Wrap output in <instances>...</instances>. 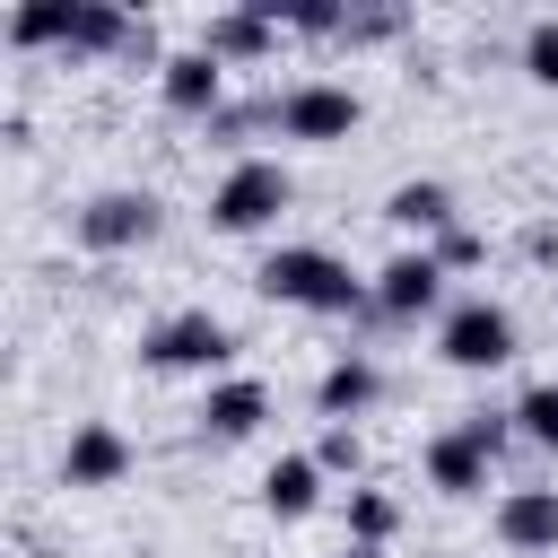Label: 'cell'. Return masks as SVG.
Wrapping results in <instances>:
<instances>
[{
  "label": "cell",
  "mask_w": 558,
  "mask_h": 558,
  "mask_svg": "<svg viewBox=\"0 0 558 558\" xmlns=\"http://www.w3.org/2000/svg\"><path fill=\"white\" fill-rule=\"evenodd\" d=\"M401 532V497L392 488H375V480H357L349 497H340V541H366V549H384Z\"/></svg>",
  "instance_id": "18"
},
{
  "label": "cell",
  "mask_w": 558,
  "mask_h": 558,
  "mask_svg": "<svg viewBox=\"0 0 558 558\" xmlns=\"http://www.w3.org/2000/svg\"><path fill=\"white\" fill-rule=\"evenodd\" d=\"M262 131H279V87H262V96H227V105L201 122V140H209V148H235V157H262V148H253Z\"/></svg>",
  "instance_id": "17"
},
{
  "label": "cell",
  "mask_w": 558,
  "mask_h": 558,
  "mask_svg": "<svg viewBox=\"0 0 558 558\" xmlns=\"http://www.w3.org/2000/svg\"><path fill=\"white\" fill-rule=\"evenodd\" d=\"M506 410H514V436H523V445H541V453H558V375H541V384H523V392H514Z\"/></svg>",
  "instance_id": "20"
},
{
  "label": "cell",
  "mask_w": 558,
  "mask_h": 558,
  "mask_svg": "<svg viewBox=\"0 0 558 558\" xmlns=\"http://www.w3.org/2000/svg\"><path fill=\"white\" fill-rule=\"evenodd\" d=\"M357 122H366V96L349 78H288L279 87V140H296V148H340Z\"/></svg>",
  "instance_id": "7"
},
{
  "label": "cell",
  "mask_w": 558,
  "mask_h": 558,
  "mask_svg": "<svg viewBox=\"0 0 558 558\" xmlns=\"http://www.w3.org/2000/svg\"><path fill=\"white\" fill-rule=\"evenodd\" d=\"M305 453H314L331 480H349V488H357V471H366V436H357V427H323Z\"/></svg>",
  "instance_id": "23"
},
{
  "label": "cell",
  "mask_w": 558,
  "mask_h": 558,
  "mask_svg": "<svg viewBox=\"0 0 558 558\" xmlns=\"http://www.w3.org/2000/svg\"><path fill=\"white\" fill-rule=\"evenodd\" d=\"M157 105H166L174 122H209V113L227 105V61H209L201 44L166 52V61H157Z\"/></svg>",
  "instance_id": "11"
},
{
  "label": "cell",
  "mask_w": 558,
  "mask_h": 558,
  "mask_svg": "<svg viewBox=\"0 0 558 558\" xmlns=\"http://www.w3.org/2000/svg\"><path fill=\"white\" fill-rule=\"evenodd\" d=\"M340 558H384V549H366V541H340Z\"/></svg>",
  "instance_id": "27"
},
{
  "label": "cell",
  "mask_w": 558,
  "mask_h": 558,
  "mask_svg": "<svg viewBox=\"0 0 558 558\" xmlns=\"http://www.w3.org/2000/svg\"><path fill=\"white\" fill-rule=\"evenodd\" d=\"M70 17H78V0H17L9 9V44L17 52H70Z\"/></svg>",
  "instance_id": "19"
},
{
  "label": "cell",
  "mask_w": 558,
  "mask_h": 558,
  "mask_svg": "<svg viewBox=\"0 0 558 558\" xmlns=\"http://www.w3.org/2000/svg\"><path fill=\"white\" fill-rule=\"evenodd\" d=\"M296 209V174L279 166V157H235L218 183H209V227L218 235H262V227H279Z\"/></svg>",
  "instance_id": "5"
},
{
  "label": "cell",
  "mask_w": 558,
  "mask_h": 558,
  "mask_svg": "<svg viewBox=\"0 0 558 558\" xmlns=\"http://www.w3.org/2000/svg\"><path fill=\"white\" fill-rule=\"evenodd\" d=\"M140 366L148 375H209L218 384L235 366V323L209 314V305H174V314H157L140 331Z\"/></svg>",
  "instance_id": "4"
},
{
  "label": "cell",
  "mask_w": 558,
  "mask_h": 558,
  "mask_svg": "<svg viewBox=\"0 0 558 558\" xmlns=\"http://www.w3.org/2000/svg\"><path fill=\"white\" fill-rule=\"evenodd\" d=\"M453 218H462V201H453V183H436V174H410V183L384 192V227H401L410 244H436Z\"/></svg>",
  "instance_id": "15"
},
{
  "label": "cell",
  "mask_w": 558,
  "mask_h": 558,
  "mask_svg": "<svg viewBox=\"0 0 558 558\" xmlns=\"http://www.w3.org/2000/svg\"><path fill=\"white\" fill-rule=\"evenodd\" d=\"M279 26L305 44H340L349 35V0H279Z\"/></svg>",
  "instance_id": "21"
},
{
  "label": "cell",
  "mask_w": 558,
  "mask_h": 558,
  "mask_svg": "<svg viewBox=\"0 0 558 558\" xmlns=\"http://www.w3.org/2000/svg\"><path fill=\"white\" fill-rule=\"evenodd\" d=\"M523 262L532 270H558V218H532L523 227Z\"/></svg>",
  "instance_id": "26"
},
{
  "label": "cell",
  "mask_w": 558,
  "mask_h": 558,
  "mask_svg": "<svg viewBox=\"0 0 558 558\" xmlns=\"http://www.w3.org/2000/svg\"><path fill=\"white\" fill-rule=\"evenodd\" d=\"M131 436L113 427V418H78L70 427V445H61V488H122L131 480Z\"/></svg>",
  "instance_id": "14"
},
{
  "label": "cell",
  "mask_w": 558,
  "mask_h": 558,
  "mask_svg": "<svg viewBox=\"0 0 558 558\" xmlns=\"http://www.w3.org/2000/svg\"><path fill=\"white\" fill-rule=\"evenodd\" d=\"M279 0H227V9H209L201 17V52L209 61H227V70H253V61H270L279 52Z\"/></svg>",
  "instance_id": "9"
},
{
  "label": "cell",
  "mask_w": 558,
  "mask_h": 558,
  "mask_svg": "<svg viewBox=\"0 0 558 558\" xmlns=\"http://www.w3.org/2000/svg\"><path fill=\"white\" fill-rule=\"evenodd\" d=\"M401 26H410L401 9H349V35H340V44H392Z\"/></svg>",
  "instance_id": "25"
},
{
  "label": "cell",
  "mask_w": 558,
  "mask_h": 558,
  "mask_svg": "<svg viewBox=\"0 0 558 558\" xmlns=\"http://www.w3.org/2000/svg\"><path fill=\"white\" fill-rule=\"evenodd\" d=\"M253 288L270 296V305H296V314H331V323H357V314H375V288L331 253V244H270L262 262H253Z\"/></svg>",
  "instance_id": "1"
},
{
  "label": "cell",
  "mask_w": 558,
  "mask_h": 558,
  "mask_svg": "<svg viewBox=\"0 0 558 558\" xmlns=\"http://www.w3.org/2000/svg\"><path fill=\"white\" fill-rule=\"evenodd\" d=\"M506 445H514V410H462L453 427H436V436L418 445V480H427L436 497H480Z\"/></svg>",
  "instance_id": "2"
},
{
  "label": "cell",
  "mask_w": 558,
  "mask_h": 558,
  "mask_svg": "<svg viewBox=\"0 0 558 558\" xmlns=\"http://www.w3.org/2000/svg\"><path fill=\"white\" fill-rule=\"evenodd\" d=\"M514 61H523V78H532V87H558V17H532V26H523V44H514Z\"/></svg>",
  "instance_id": "24"
},
{
  "label": "cell",
  "mask_w": 558,
  "mask_h": 558,
  "mask_svg": "<svg viewBox=\"0 0 558 558\" xmlns=\"http://www.w3.org/2000/svg\"><path fill=\"white\" fill-rule=\"evenodd\" d=\"M375 401H384V366H375V349H340V357L314 375V418H323V427H357Z\"/></svg>",
  "instance_id": "12"
},
{
  "label": "cell",
  "mask_w": 558,
  "mask_h": 558,
  "mask_svg": "<svg viewBox=\"0 0 558 558\" xmlns=\"http://www.w3.org/2000/svg\"><path fill=\"white\" fill-rule=\"evenodd\" d=\"M427 253L445 262V279H471V270H488V235H480L471 218H453V227H445V235H436Z\"/></svg>",
  "instance_id": "22"
},
{
  "label": "cell",
  "mask_w": 558,
  "mask_h": 558,
  "mask_svg": "<svg viewBox=\"0 0 558 558\" xmlns=\"http://www.w3.org/2000/svg\"><path fill=\"white\" fill-rule=\"evenodd\" d=\"M514 349H523V331H514V305H497V296H453L436 323V357L453 375H497V366H514Z\"/></svg>",
  "instance_id": "6"
},
{
  "label": "cell",
  "mask_w": 558,
  "mask_h": 558,
  "mask_svg": "<svg viewBox=\"0 0 558 558\" xmlns=\"http://www.w3.org/2000/svg\"><path fill=\"white\" fill-rule=\"evenodd\" d=\"M366 288H375V323H392V331H410V323H445V262L427 253V244H401L384 270H366Z\"/></svg>",
  "instance_id": "8"
},
{
  "label": "cell",
  "mask_w": 558,
  "mask_h": 558,
  "mask_svg": "<svg viewBox=\"0 0 558 558\" xmlns=\"http://www.w3.org/2000/svg\"><path fill=\"white\" fill-rule=\"evenodd\" d=\"M488 532H497L506 558H549V549H558V488H549V480H514V488H497Z\"/></svg>",
  "instance_id": "10"
},
{
  "label": "cell",
  "mask_w": 558,
  "mask_h": 558,
  "mask_svg": "<svg viewBox=\"0 0 558 558\" xmlns=\"http://www.w3.org/2000/svg\"><path fill=\"white\" fill-rule=\"evenodd\" d=\"M262 418H270V384L262 375H218L201 392V410H192L201 445H244V436H262Z\"/></svg>",
  "instance_id": "13"
},
{
  "label": "cell",
  "mask_w": 558,
  "mask_h": 558,
  "mask_svg": "<svg viewBox=\"0 0 558 558\" xmlns=\"http://www.w3.org/2000/svg\"><path fill=\"white\" fill-rule=\"evenodd\" d=\"M323 480H331V471H323L314 453H279V462L262 471V514H270V523H305V514L323 506Z\"/></svg>",
  "instance_id": "16"
},
{
  "label": "cell",
  "mask_w": 558,
  "mask_h": 558,
  "mask_svg": "<svg viewBox=\"0 0 558 558\" xmlns=\"http://www.w3.org/2000/svg\"><path fill=\"white\" fill-rule=\"evenodd\" d=\"M157 235H166V201L148 183H105V192H87L70 209V244L96 253V262H122V253H140Z\"/></svg>",
  "instance_id": "3"
}]
</instances>
